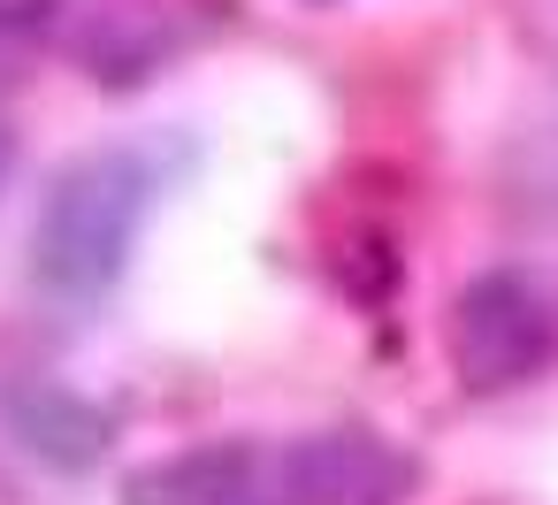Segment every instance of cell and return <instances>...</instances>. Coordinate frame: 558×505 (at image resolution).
I'll return each instance as SVG.
<instances>
[{
    "label": "cell",
    "mask_w": 558,
    "mask_h": 505,
    "mask_svg": "<svg viewBox=\"0 0 558 505\" xmlns=\"http://www.w3.org/2000/svg\"><path fill=\"white\" fill-rule=\"evenodd\" d=\"M253 474H260L253 444H238V436L230 444H192V452L131 467L123 474V505H245Z\"/></svg>",
    "instance_id": "5b68a950"
},
{
    "label": "cell",
    "mask_w": 558,
    "mask_h": 505,
    "mask_svg": "<svg viewBox=\"0 0 558 505\" xmlns=\"http://www.w3.org/2000/svg\"><path fill=\"white\" fill-rule=\"evenodd\" d=\"M550 345L558 314L520 268H482L451 299V368L466 390H520L527 375H543Z\"/></svg>",
    "instance_id": "7a4b0ae2"
},
{
    "label": "cell",
    "mask_w": 558,
    "mask_h": 505,
    "mask_svg": "<svg viewBox=\"0 0 558 505\" xmlns=\"http://www.w3.org/2000/svg\"><path fill=\"white\" fill-rule=\"evenodd\" d=\"M0 429L16 436L24 459H39L54 474H85L116 444V413L100 398H85L77 383H54V375H9L0 383Z\"/></svg>",
    "instance_id": "3957f363"
},
{
    "label": "cell",
    "mask_w": 558,
    "mask_h": 505,
    "mask_svg": "<svg viewBox=\"0 0 558 505\" xmlns=\"http://www.w3.org/2000/svg\"><path fill=\"white\" fill-rule=\"evenodd\" d=\"M405 482H413L405 452H390L375 429H322L283 452L276 505H398Z\"/></svg>",
    "instance_id": "277c9868"
},
{
    "label": "cell",
    "mask_w": 558,
    "mask_h": 505,
    "mask_svg": "<svg viewBox=\"0 0 558 505\" xmlns=\"http://www.w3.org/2000/svg\"><path fill=\"white\" fill-rule=\"evenodd\" d=\"M505 184H512L520 207H558V108H543V116L512 139Z\"/></svg>",
    "instance_id": "8992f818"
},
{
    "label": "cell",
    "mask_w": 558,
    "mask_h": 505,
    "mask_svg": "<svg viewBox=\"0 0 558 505\" xmlns=\"http://www.w3.org/2000/svg\"><path fill=\"white\" fill-rule=\"evenodd\" d=\"M9 161H16V139H9V123H0V177H9Z\"/></svg>",
    "instance_id": "ba28073f"
},
{
    "label": "cell",
    "mask_w": 558,
    "mask_h": 505,
    "mask_svg": "<svg viewBox=\"0 0 558 505\" xmlns=\"http://www.w3.org/2000/svg\"><path fill=\"white\" fill-rule=\"evenodd\" d=\"M54 16V0H0V32H32Z\"/></svg>",
    "instance_id": "52a82bcc"
},
{
    "label": "cell",
    "mask_w": 558,
    "mask_h": 505,
    "mask_svg": "<svg viewBox=\"0 0 558 505\" xmlns=\"http://www.w3.org/2000/svg\"><path fill=\"white\" fill-rule=\"evenodd\" d=\"M154 200H161V161L154 154H138V146L77 154L47 184V207H39V230H32V276L54 299L116 291V276L131 268V253L146 238Z\"/></svg>",
    "instance_id": "6da1fadb"
}]
</instances>
